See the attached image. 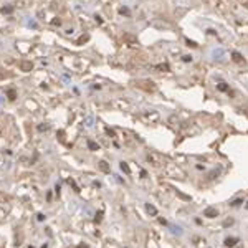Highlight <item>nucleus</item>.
I'll list each match as a JSON object with an SVG mask.
<instances>
[{
	"instance_id": "f257e3e1",
	"label": "nucleus",
	"mask_w": 248,
	"mask_h": 248,
	"mask_svg": "<svg viewBox=\"0 0 248 248\" xmlns=\"http://www.w3.org/2000/svg\"><path fill=\"white\" fill-rule=\"evenodd\" d=\"M164 174L167 177H170V179H179V180H184V179L187 177V174L179 167L177 164H169V162H167V165L164 167Z\"/></svg>"
},
{
	"instance_id": "f03ea898",
	"label": "nucleus",
	"mask_w": 248,
	"mask_h": 248,
	"mask_svg": "<svg viewBox=\"0 0 248 248\" xmlns=\"http://www.w3.org/2000/svg\"><path fill=\"white\" fill-rule=\"evenodd\" d=\"M147 161L151 162L154 167H165V165H167V159L159 152H149L147 154Z\"/></svg>"
},
{
	"instance_id": "7ed1b4c3",
	"label": "nucleus",
	"mask_w": 248,
	"mask_h": 248,
	"mask_svg": "<svg viewBox=\"0 0 248 248\" xmlns=\"http://www.w3.org/2000/svg\"><path fill=\"white\" fill-rule=\"evenodd\" d=\"M134 84H136V88H139L146 93L156 91V84H154V81H151V80H137Z\"/></svg>"
},
{
	"instance_id": "20e7f679",
	"label": "nucleus",
	"mask_w": 248,
	"mask_h": 248,
	"mask_svg": "<svg viewBox=\"0 0 248 248\" xmlns=\"http://www.w3.org/2000/svg\"><path fill=\"white\" fill-rule=\"evenodd\" d=\"M141 119L144 121L146 124H154L159 121V113L157 111H151V113H144V114L141 116Z\"/></svg>"
},
{
	"instance_id": "39448f33",
	"label": "nucleus",
	"mask_w": 248,
	"mask_h": 248,
	"mask_svg": "<svg viewBox=\"0 0 248 248\" xmlns=\"http://www.w3.org/2000/svg\"><path fill=\"white\" fill-rule=\"evenodd\" d=\"M18 66H20V70H22L23 73H30L31 70H33V63L28 61V60H22V61L18 63Z\"/></svg>"
},
{
	"instance_id": "423d86ee",
	"label": "nucleus",
	"mask_w": 248,
	"mask_h": 248,
	"mask_svg": "<svg viewBox=\"0 0 248 248\" xmlns=\"http://www.w3.org/2000/svg\"><path fill=\"white\" fill-rule=\"evenodd\" d=\"M204 217H209V218L218 217V210L215 209V207H207V209L204 210Z\"/></svg>"
},
{
	"instance_id": "0eeeda50",
	"label": "nucleus",
	"mask_w": 248,
	"mask_h": 248,
	"mask_svg": "<svg viewBox=\"0 0 248 248\" xmlns=\"http://www.w3.org/2000/svg\"><path fill=\"white\" fill-rule=\"evenodd\" d=\"M98 169H99L101 172H104V174L111 172V167H109V164L106 161H99V162H98Z\"/></svg>"
},
{
	"instance_id": "6e6552de",
	"label": "nucleus",
	"mask_w": 248,
	"mask_h": 248,
	"mask_svg": "<svg viewBox=\"0 0 248 248\" xmlns=\"http://www.w3.org/2000/svg\"><path fill=\"white\" fill-rule=\"evenodd\" d=\"M231 56H233V61L235 63H243V56L238 53V51H233V53H231Z\"/></svg>"
},
{
	"instance_id": "1a4fd4ad",
	"label": "nucleus",
	"mask_w": 248,
	"mask_h": 248,
	"mask_svg": "<svg viewBox=\"0 0 248 248\" xmlns=\"http://www.w3.org/2000/svg\"><path fill=\"white\" fill-rule=\"evenodd\" d=\"M237 242H238V240L237 238H233V237H231V238H227L225 240V246H235V245H237Z\"/></svg>"
},
{
	"instance_id": "9d476101",
	"label": "nucleus",
	"mask_w": 248,
	"mask_h": 248,
	"mask_svg": "<svg viewBox=\"0 0 248 248\" xmlns=\"http://www.w3.org/2000/svg\"><path fill=\"white\" fill-rule=\"evenodd\" d=\"M0 12H2V13H7V15H10L12 12H13V7H12V5H9V7H2V9H0Z\"/></svg>"
},
{
	"instance_id": "9b49d317",
	"label": "nucleus",
	"mask_w": 248,
	"mask_h": 248,
	"mask_svg": "<svg viewBox=\"0 0 248 248\" xmlns=\"http://www.w3.org/2000/svg\"><path fill=\"white\" fill-rule=\"evenodd\" d=\"M146 209H147V212L151 213V215H157V210H156V207H154V205L147 204V205H146Z\"/></svg>"
},
{
	"instance_id": "f8f14e48",
	"label": "nucleus",
	"mask_w": 248,
	"mask_h": 248,
	"mask_svg": "<svg viewBox=\"0 0 248 248\" xmlns=\"http://www.w3.org/2000/svg\"><path fill=\"white\" fill-rule=\"evenodd\" d=\"M88 147L91 149V151H98V149H99V146H98L94 141H88Z\"/></svg>"
},
{
	"instance_id": "ddd939ff",
	"label": "nucleus",
	"mask_w": 248,
	"mask_h": 248,
	"mask_svg": "<svg viewBox=\"0 0 248 248\" xmlns=\"http://www.w3.org/2000/svg\"><path fill=\"white\" fill-rule=\"evenodd\" d=\"M7 96H9L10 101H13L15 98H17V93H15V89H9V91H7Z\"/></svg>"
},
{
	"instance_id": "4468645a",
	"label": "nucleus",
	"mask_w": 248,
	"mask_h": 248,
	"mask_svg": "<svg viewBox=\"0 0 248 248\" xmlns=\"http://www.w3.org/2000/svg\"><path fill=\"white\" fill-rule=\"evenodd\" d=\"M9 200H10V197H9V195H5V194H2V192H0V204H7Z\"/></svg>"
},
{
	"instance_id": "2eb2a0df",
	"label": "nucleus",
	"mask_w": 248,
	"mask_h": 248,
	"mask_svg": "<svg viewBox=\"0 0 248 248\" xmlns=\"http://www.w3.org/2000/svg\"><path fill=\"white\" fill-rule=\"evenodd\" d=\"M121 169H123L126 174H131V169H129V165L126 164V162H121Z\"/></svg>"
},
{
	"instance_id": "dca6fc26",
	"label": "nucleus",
	"mask_w": 248,
	"mask_h": 248,
	"mask_svg": "<svg viewBox=\"0 0 248 248\" xmlns=\"http://www.w3.org/2000/svg\"><path fill=\"white\" fill-rule=\"evenodd\" d=\"M9 73H5V71H0V81H3V80H5V78H9Z\"/></svg>"
},
{
	"instance_id": "f3484780",
	"label": "nucleus",
	"mask_w": 248,
	"mask_h": 248,
	"mask_svg": "<svg viewBox=\"0 0 248 248\" xmlns=\"http://www.w3.org/2000/svg\"><path fill=\"white\" fill-rule=\"evenodd\" d=\"M218 89H220V91H227V89H228V86H227L225 83H220V84H218Z\"/></svg>"
},
{
	"instance_id": "a211bd4d",
	"label": "nucleus",
	"mask_w": 248,
	"mask_h": 248,
	"mask_svg": "<svg viewBox=\"0 0 248 248\" xmlns=\"http://www.w3.org/2000/svg\"><path fill=\"white\" fill-rule=\"evenodd\" d=\"M182 60H184L185 63H189V61H192V56H190V55H185V56H182Z\"/></svg>"
},
{
	"instance_id": "6ab92c4d",
	"label": "nucleus",
	"mask_w": 248,
	"mask_h": 248,
	"mask_svg": "<svg viewBox=\"0 0 248 248\" xmlns=\"http://www.w3.org/2000/svg\"><path fill=\"white\" fill-rule=\"evenodd\" d=\"M225 227H228V225H233V218H228V220H225V223H223Z\"/></svg>"
},
{
	"instance_id": "aec40b11",
	"label": "nucleus",
	"mask_w": 248,
	"mask_h": 248,
	"mask_svg": "<svg viewBox=\"0 0 248 248\" xmlns=\"http://www.w3.org/2000/svg\"><path fill=\"white\" fill-rule=\"evenodd\" d=\"M240 204H242V200H233V202H231L230 205H231V207H238Z\"/></svg>"
},
{
	"instance_id": "412c9836",
	"label": "nucleus",
	"mask_w": 248,
	"mask_h": 248,
	"mask_svg": "<svg viewBox=\"0 0 248 248\" xmlns=\"http://www.w3.org/2000/svg\"><path fill=\"white\" fill-rule=\"evenodd\" d=\"M121 13H123V15H129V10L128 9H121Z\"/></svg>"
},
{
	"instance_id": "4be33fe9",
	"label": "nucleus",
	"mask_w": 248,
	"mask_h": 248,
	"mask_svg": "<svg viewBox=\"0 0 248 248\" xmlns=\"http://www.w3.org/2000/svg\"><path fill=\"white\" fill-rule=\"evenodd\" d=\"M38 129H40V131H46L48 126H38Z\"/></svg>"
},
{
	"instance_id": "5701e85b",
	"label": "nucleus",
	"mask_w": 248,
	"mask_h": 248,
	"mask_svg": "<svg viewBox=\"0 0 248 248\" xmlns=\"http://www.w3.org/2000/svg\"><path fill=\"white\" fill-rule=\"evenodd\" d=\"M243 7H245V9H248V0H245V2H243Z\"/></svg>"
},
{
	"instance_id": "b1692460",
	"label": "nucleus",
	"mask_w": 248,
	"mask_h": 248,
	"mask_svg": "<svg viewBox=\"0 0 248 248\" xmlns=\"http://www.w3.org/2000/svg\"><path fill=\"white\" fill-rule=\"evenodd\" d=\"M246 209H248V202H246Z\"/></svg>"
}]
</instances>
